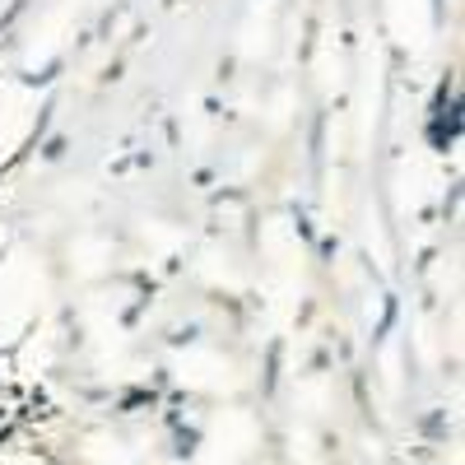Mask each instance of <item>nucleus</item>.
Instances as JSON below:
<instances>
[{
  "label": "nucleus",
  "instance_id": "obj_1",
  "mask_svg": "<svg viewBox=\"0 0 465 465\" xmlns=\"http://www.w3.org/2000/svg\"><path fill=\"white\" fill-rule=\"evenodd\" d=\"M429 140H433V149H456V140H460V94H456V80L447 74V80L438 84V94H433V107H429Z\"/></svg>",
  "mask_w": 465,
  "mask_h": 465
}]
</instances>
